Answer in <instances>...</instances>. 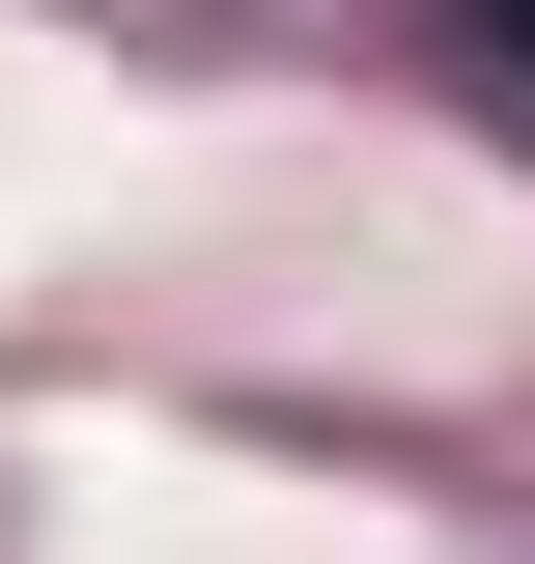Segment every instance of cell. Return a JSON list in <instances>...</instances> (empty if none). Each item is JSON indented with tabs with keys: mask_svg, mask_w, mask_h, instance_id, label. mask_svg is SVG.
I'll list each match as a JSON object with an SVG mask.
<instances>
[{
	"mask_svg": "<svg viewBox=\"0 0 535 564\" xmlns=\"http://www.w3.org/2000/svg\"><path fill=\"white\" fill-rule=\"evenodd\" d=\"M451 29H479V57H507V85H535V0H451Z\"/></svg>",
	"mask_w": 535,
	"mask_h": 564,
	"instance_id": "1",
	"label": "cell"
}]
</instances>
